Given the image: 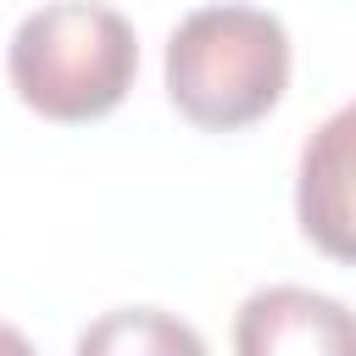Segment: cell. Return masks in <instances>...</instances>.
I'll use <instances>...</instances> for the list:
<instances>
[{
    "label": "cell",
    "instance_id": "6da1fadb",
    "mask_svg": "<svg viewBox=\"0 0 356 356\" xmlns=\"http://www.w3.org/2000/svg\"><path fill=\"white\" fill-rule=\"evenodd\" d=\"M6 72L17 100L44 122H100L117 111L139 72L134 22L95 0H56L17 22Z\"/></svg>",
    "mask_w": 356,
    "mask_h": 356
},
{
    "label": "cell",
    "instance_id": "7a4b0ae2",
    "mask_svg": "<svg viewBox=\"0 0 356 356\" xmlns=\"http://www.w3.org/2000/svg\"><path fill=\"white\" fill-rule=\"evenodd\" d=\"M289 89V28L256 6H200L167 39V100L184 122L234 134Z\"/></svg>",
    "mask_w": 356,
    "mask_h": 356
},
{
    "label": "cell",
    "instance_id": "3957f363",
    "mask_svg": "<svg viewBox=\"0 0 356 356\" xmlns=\"http://www.w3.org/2000/svg\"><path fill=\"white\" fill-rule=\"evenodd\" d=\"M295 217L323 256L356 267V100L306 139L295 172Z\"/></svg>",
    "mask_w": 356,
    "mask_h": 356
},
{
    "label": "cell",
    "instance_id": "277c9868",
    "mask_svg": "<svg viewBox=\"0 0 356 356\" xmlns=\"http://www.w3.org/2000/svg\"><path fill=\"white\" fill-rule=\"evenodd\" d=\"M234 350L245 356H278V350H317V356H356V317L300 284L256 289L239 306Z\"/></svg>",
    "mask_w": 356,
    "mask_h": 356
},
{
    "label": "cell",
    "instance_id": "5b68a950",
    "mask_svg": "<svg viewBox=\"0 0 356 356\" xmlns=\"http://www.w3.org/2000/svg\"><path fill=\"white\" fill-rule=\"evenodd\" d=\"M122 345H134V350H200V334H189L184 323H172L150 306L117 312L111 323L83 334V350H122Z\"/></svg>",
    "mask_w": 356,
    "mask_h": 356
}]
</instances>
